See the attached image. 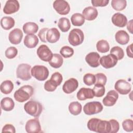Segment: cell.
<instances>
[{"label":"cell","mask_w":133,"mask_h":133,"mask_svg":"<svg viewBox=\"0 0 133 133\" xmlns=\"http://www.w3.org/2000/svg\"><path fill=\"white\" fill-rule=\"evenodd\" d=\"M89 130L98 133H110L111 124L109 121L97 118H92L87 123Z\"/></svg>","instance_id":"6da1fadb"},{"label":"cell","mask_w":133,"mask_h":133,"mask_svg":"<svg viewBox=\"0 0 133 133\" xmlns=\"http://www.w3.org/2000/svg\"><path fill=\"white\" fill-rule=\"evenodd\" d=\"M34 88L30 85H24L16 90L14 95L15 100L19 102H24L33 95Z\"/></svg>","instance_id":"7a4b0ae2"},{"label":"cell","mask_w":133,"mask_h":133,"mask_svg":"<svg viewBox=\"0 0 133 133\" xmlns=\"http://www.w3.org/2000/svg\"><path fill=\"white\" fill-rule=\"evenodd\" d=\"M24 110L28 114L36 117L41 115L43 110V107L39 102L30 100L24 104Z\"/></svg>","instance_id":"3957f363"},{"label":"cell","mask_w":133,"mask_h":133,"mask_svg":"<svg viewBox=\"0 0 133 133\" xmlns=\"http://www.w3.org/2000/svg\"><path fill=\"white\" fill-rule=\"evenodd\" d=\"M31 75L37 80L44 81L47 78L49 75V71L44 65H35L31 69Z\"/></svg>","instance_id":"277c9868"},{"label":"cell","mask_w":133,"mask_h":133,"mask_svg":"<svg viewBox=\"0 0 133 133\" xmlns=\"http://www.w3.org/2000/svg\"><path fill=\"white\" fill-rule=\"evenodd\" d=\"M84 39L83 32L79 29H73L69 33L68 41L69 43L73 46L81 45Z\"/></svg>","instance_id":"5b68a950"},{"label":"cell","mask_w":133,"mask_h":133,"mask_svg":"<svg viewBox=\"0 0 133 133\" xmlns=\"http://www.w3.org/2000/svg\"><path fill=\"white\" fill-rule=\"evenodd\" d=\"M31 66L26 63L20 64L16 70L17 77L23 81H28L31 78Z\"/></svg>","instance_id":"8992f818"},{"label":"cell","mask_w":133,"mask_h":133,"mask_svg":"<svg viewBox=\"0 0 133 133\" xmlns=\"http://www.w3.org/2000/svg\"><path fill=\"white\" fill-rule=\"evenodd\" d=\"M103 110V105L99 101H91L85 104L83 111L86 115H91L101 112Z\"/></svg>","instance_id":"52a82bcc"},{"label":"cell","mask_w":133,"mask_h":133,"mask_svg":"<svg viewBox=\"0 0 133 133\" xmlns=\"http://www.w3.org/2000/svg\"><path fill=\"white\" fill-rule=\"evenodd\" d=\"M53 7L60 15H66L70 11V7L69 3L64 0H56L53 3Z\"/></svg>","instance_id":"ba28073f"},{"label":"cell","mask_w":133,"mask_h":133,"mask_svg":"<svg viewBox=\"0 0 133 133\" xmlns=\"http://www.w3.org/2000/svg\"><path fill=\"white\" fill-rule=\"evenodd\" d=\"M36 52L40 59L45 62H49L53 56V54L49 47L44 44L39 46Z\"/></svg>","instance_id":"9c48e42d"},{"label":"cell","mask_w":133,"mask_h":133,"mask_svg":"<svg viewBox=\"0 0 133 133\" xmlns=\"http://www.w3.org/2000/svg\"><path fill=\"white\" fill-rule=\"evenodd\" d=\"M116 57L112 55L109 54L106 56H102L100 58V64L105 69H110L115 66L117 63Z\"/></svg>","instance_id":"30bf717a"},{"label":"cell","mask_w":133,"mask_h":133,"mask_svg":"<svg viewBox=\"0 0 133 133\" xmlns=\"http://www.w3.org/2000/svg\"><path fill=\"white\" fill-rule=\"evenodd\" d=\"M115 89L121 95H127L131 90V85L124 79L117 81L114 85Z\"/></svg>","instance_id":"8fae6325"},{"label":"cell","mask_w":133,"mask_h":133,"mask_svg":"<svg viewBox=\"0 0 133 133\" xmlns=\"http://www.w3.org/2000/svg\"><path fill=\"white\" fill-rule=\"evenodd\" d=\"M25 129L28 133H38L41 131V126L39 121L37 118L31 119L25 124Z\"/></svg>","instance_id":"7c38bea8"},{"label":"cell","mask_w":133,"mask_h":133,"mask_svg":"<svg viewBox=\"0 0 133 133\" xmlns=\"http://www.w3.org/2000/svg\"><path fill=\"white\" fill-rule=\"evenodd\" d=\"M118 98L117 92L114 90H111L108 92L106 96L103 99V104L107 107H111L114 105Z\"/></svg>","instance_id":"4fadbf2b"},{"label":"cell","mask_w":133,"mask_h":133,"mask_svg":"<svg viewBox=\"0 0 133 133\" xmlns=\"http://www.w3.org/2000/svg\"><path fill=\"white\" fill-rule=\"evenodd\" d=\"M78 86L77 80L74 78H71L64 82L62 86V90L65 94H69L75 91Z\"/></svg>","instance_id":"5bb4252c"},{"label":"cell","mask_w":133,"mask_h":133,"mask_svg":"<svg viewBox=\"0 0 133 133\" xmlns=\"http://www.w3.org/2000/svg\"><path fill=\"white\" fill-rule=\"evenodd\" d=\"M20 8V5L18 1L8 0L6 2L3 8V12L5 14H12L18 11Z\"/></svg>","instance_id":"9a60e30c"},{"label":"cell","mask_w":133,"mask_h":133,"mask_svg":"<svg viewBox=\"0 0 133 133\" xmlns=\"http://www.w3.org/2000/svg\"><path fill=\"white\" fill-rule=\"evenodd\" d=\"M23 37V33L19 28L12 30L9 34L8 39L10 43L14 45H17L20 43Z\"/></svg>","instance_id":"2e32d148"},{"label":"cell","mask_w":133,"mask_h":133,"mask_svg":"<svg viewBox=\"0 0 133 133\" xmlns=\"http://www.w3.org/2000/svg\"><path fill=\"white\" fill-rule=\"evenodd\" d=\"M100 55L97 52H91L85 57L86 62L92 68H97L100 65Z\"/></svg>","instance_id":"e0dca14e"},{"label":"cell","mask_w":133,"mask_h":133,"mask_svg":"<svg viewBox=\"0 0 133 133\" xmlns=\"http://www.w3.org/2000/svg\"><path fill=\"white\" fill-rule=\"evenodd\" d=\"M113 24L118 27L123 28L127 23V19L126 17L119 12L114 14L111 18Z\"/></svg>","instance_id":"ac0fdd59"},{"label":"cell","mask_w":133,"mask_h":133,"mask_svg":"<svg viewBox=\"0 0 133 133\" xmlns=\"http://www.w3.org/2000/svg\"><path fill=\"white\" fill-rule=\"evenodd\" d=\"M77 98L79 100L83 101L87 99H92L95 96L92 89L89 88H82L77 93Z\"/></svg>","instance_id":"d6986e66"},{"label":"cell","mask_w":133,"mask_h":133,"mask_svg":"<svg viewBox=\"0 0 133 133\" xmlns=\"http://www.w3.org/2000/svg\"><path fill=\"white\" fill-rule=\"evenodd\" d=\"M82 13L85 19L88 21L95 20L98 15L97 9L96 8L91 6H88L85 8L83 10Z\"/></svg>","instance_id":"ffe728a7"},{"label":"cell","mask_w":133,"mask_h":133,"mask_svg":"<svg viewBox=\"0 0 133 133\" xmlns=\"http://www.w3.org/2000/svg\"><path fill=\"white\" fill-rule=\"evenodd\" d=\"M60 33L58 30L56 28L48 29L46 33V40L47 42L55 43L60 38Z\"/></svg>","instance_id":"44dd1931"},{"label":"cell","mask_w":133,"mask_h":133,"mask_svg":"<svg viewBox=\"0 0 133 133\" xmlns=\"http://www.w3.org/2000/svg\"><path fill=\"white\" fill-rule=\"evenodd\" d=\"M115 41L119 44L124 45L127 44L129 41L128 34L124 30H119L115 34Z\"/></svg>","instance_id":"7402d4cb"},{"label":"cell","mask_w":133,"mask_h":133,"mask_svg":"<svg viewBox=\"0 0 133 133\" xmlns=\"http://www.w3.org/2000/svg\"><path fill=\"white\" fill-rule=\"evenodd\" d=\"M24 45L29 48L35 47L38 43V38L35 34L26 35L23 41Z\"/></svg>","instance_id":"603a6c76"},{"label":"cell","mask_w":133,"mask_h":133,"mask_svg":"<svg viewBox=\"0 0 133 133\" xmlns=\"http://www.w3.org/2000/svg\"><path fill=\"white\" fill-rule=\"evenodd\" d=\"M38 30V25L33 22H28L23 25V31L25 34L28 35L34 34Z\"/></svg>","instance_id":"cb8c5ba5"},{"label":"cell","mask_w":133,"mask_h":133,"mask_svg":"<svg viewBox=\"0 0 133 133\" xmlns=\"http://www.w3.org/2000/svg\"><path fill=\"white\" fill-rule=\"evenodd\" d=\"M1 107L5 111H10L14 108L15 102L11 98L5 97L1 101Z\"/></svg>","instance_id":"d4e9b609"},{"label":"cell","mask_w":133,"mask_h":133,"mask_svg":"<svg viewBox=\"0 0 133 133\" xmlns=\"http://www.w3.org/2000/svg\"><path fill=\"white\" fill-rule=\"evenodd\" d=\"M15 23V20L11 17L5 16L1 20V25L5 30H9L14 26Z\"/></svg>","instance_id":"484cf974"},{"label":"cell","mask_w":133,"mask_h":133,"mask_svg":"<svg viewBox=\"0 0 133 133\" xmlns=\"http://www.w3.org/2000/svg\"><path fill=\"white\" fill-rule=\"evenodd\" d=\"M63 62V59L60 54H54L51 59L49 61V64L51 67L57 69L62 66Z\"/></svg>","instance_id":"4316f807"},{"label":"cell","mask_w":133,"mask_h":133,"mask_svg":"<svg viewBox=\"0 0 133 133\" xmlns=\"http://www.w3.org/2000/svg\"><path fill=\"white\" fill-rule=\"evenodd\" d=\"M1 92L5 95L9 94L14 89V84L10 80H6L3 82L0 86Z\"/></svg>","instance_id":"83f0119b"},{"label":"cell","mask_w":133,"mask_h":133,"mask_svg":"<svg viewBox=\"0 0 133 133\" xmlns=\"http://www.w3.org/2000/svg\"><path fill=\"white\" fill-rule=\"evenodd\" d=\"M72 24L74 26H82L85 23V18L80 13H75L71 17Z\"/></svg>","instance_id":"f1b7e54d"},{"label":"cell","mask_w":133,"mask_h":133,"mask_svg":"<svg viewBox=\"0 0 133 133\" xmlns=\"http://www.w3.org/2000/svg\"><path fill=\"white\" fill-rule=\"evenodd\" d=\"M58 26L59 29L62 32H68L71 28L70 20H69V19L65 17L61 18L58 21Z\"/></svg>","instance_id":"f546056e"},{"label":"cell","mask_w":133,"mask_h":133,"mask_svg":"<svg viewBox=\"0 0 133 133\" xmlns=\"http://www.w3.org/2000/svg\"><path fill=\"white\" fill-rule=\"evenodd\" d=\"M82 107L78 101H73L70 103L69 105V110L71 114L73 115L79 114L82 111Z\"/></svg>","instance_id":"4dcf8cb0"},{"label":"cell","mask_w":133,"mask_h":133,"mask_svg":"<svg viewBox=\"0 0 133 133\" xmlns=\"http://www.w3.org/2000/svg\"><path fill=\"white\" fill-rule=\"evenodd\" d=\"M97 50L101 53H105L109 51L110 46L109 43L104 39L99 41L96 44Z\"/></svg>","instance_id":"1f68e13d"},{"label":"cell","mask_w":133,"mask_h":133,"mask_svg":"<svg viewBox=\"0 0 133 133\" xmlns=\"http://www.w3.org/2000/svg\"><path fill=\"white\" fill-rule=\"evenodd\" d=\"M127 5V2L125 0H112L111 6L112 8L117 11L124 10Z\"/></svg>","instance_id":"d6a6232c"},{"label":"cell","mask_w":133,"mask_h":133,"mask_svg":"<svg viewBox=\"0 0 133 133\" xmlns=\"http://www.w3.org/2000/svg\"><path fill=\"white\" fill-rule=\"evenodd\" d=\"M110 54L114 55L117 60H121L124 58V52L122 48L119 46H114L110 50Z\"/></svg>","instance_id":"836d02e7"},{"label":"cell","mask_w":133,"mask_h":133,"mask_svg":"<svg viewBox=\"0 0 133 133\" xmlns=\"http://www.w3.org/2000/svg\"><path fill=\"white\" fill-rule=\"evenodd\" d=\"M60 53L63 57L68 58L72 57L73 55L74 50L71 47L64 46L61 48L60 50Z\"/></svg>","instance_id":"e575fe53"},{"label":"cell","mask_w":133,"mask_h":133,"mask_svg":"<svg viewBox=\"0 0 133 133\" xmlns=\"http://www.w3.org/2000/svg\"><path fill=\"white\" fill-rule=\"evenodd\" d=\"M49 80L56 86H58L61 84L63 80V77L61 73L56 72L52 74Z\"/></svg>","instance_id":"d590c367"},{"label":"cell","mask_w":133,"mask_h":133,"mask_svg":"<svg viewBox=\"0 0 133 133\" xmlns=\"http://www.w3.org/2000/svg\"><path fill=\"white\" fill-rule=\"evenodd\" d=\"M94 96L97 97H102L105 93V87L103 85L95 84V86L92 89Z\"/></svg>","instance_id":"8d00e7d4"},{"label":"cell","mask_w":133,"mask_h":133,"mask_svg":"<svg viewBox=\"0 0 133 133\" xmlns=\"http://www.w3.org/2000/svg\"><path fill=\"white\" fill-rule=\"evenodd\" d=\"M95 75V84L104 86L107 81V77L105 75L102 73H98Z\"/></svg>","instance_id":"74e56055"},{"label":"cell","mask_w":133,"mask_h":133,"mask_svg":"<svg viewBox=\"0 0 133 133\" xmlns=\"http://www.w3.org/2000/svg\"><path fill=\"white\" fill-rule=\"evenodd\" d=\"M83 82L87 86H91L95 84V75L91 73H87L85 74L83 77Z\"/></svg>","instance_id":"f35d334b"},{"label":"cell","mask_w":133,"mask_h":133,"mask_svg":"<svg viewBox=\"0 0 133 133\" xmlns=\"http://www.w3.org/2000/svg\"><path fill=\"white\" fill-rule=\"evenodd\" d=\"M18 54V50L15 47H9L5 51V56L9 59L14 58Z\"/></svg>","instance_id":"ab89813d"},{"label":"cell","mask_w":133,"mask_h":133,"mask_svg":"<svg viewBox=\"0 0 133 133\" xmlns=\"http://www.w3.org/2000/svg\"><path fill=\"white\" fill-rule=\"evenodd\" d=\"M122 126L124 130L127 132H131L133 130V122L131 119H126L122 123Z\"/></svg>","instance_id":"60d3db41"},{"label":"cell","mask_w":133,"mask_h":133,"mask_svg":"<svg viewBox=\"0 0 133 133\" xmlns=\"http://www.w3.org/2000/svg\"><path fill=\"white\" fill-rule=\"evenodd\" d=\"M111 124V131L110 133H116L118 132L119 129V123L115 119H111L109 121Z\"/></svg>","instance_id":"b9f144b4"},{"label":"cell","mask_w":133,"mask_h":133,"mask_svg":"<svg viewBox=\"0 0 133 133\" xmlns=\"http://www.w3.org/2000/svg\"><path fill=\"white\" fill-rule=\"evenodd\" d=\"M91 4L94 7H104L106 6L109 2V0H92Z\"/></svg>","instance_id":"7bdbcfd3"},{"label":"cell","mask_w":133,"mask_h":133,"mask_svg":"<svg viewBox=\"0 0 133 133\" xmlns=\"http://www.w3.org/2000/svg\"><path fill=\"white\" fill-rule=\"evenodd\" d=\"M57 87V86L54 84L50 80L47 81L44 84L45 90L49 92H52L55 91Z\"/></svg>","instance_id":"ee69618b"},{"label":"cell","mask_w":133,"mask_h":133,"mask_svg":"<svg viewBox=\"0 0 133 133\" xmlns=\"http://www.w3.org/2000/svg\"><path fill=\"white\" fill-rule=\"evenodd\" d=\"M49 29L47 28H44L41 29L39 32L38 33V36L39 37L41 41L43 42L46 43L47 40H46V33Z\"/></svg>","instance_id":"f6af8a7d"},{"label":"cell","mask_w":133,"mask_h":133,"mask_svg":"<svg viewBox=\"0 0 133 133\" xmlns=\"http://www.w3.org/2000/svg\"><path fill=\"white\" fill-rule=\"evenodd\" d=\"M10 132L12 133H15L16 132V129L15 127L9 124H6L3 128L2 132Z\"/></svg>","instance_id":"bcb514c9"},{"label":"cell","mask_w":133,"mask_h":133,"mask_svg":"<svg viewBox=\"0 0 133 133\" xmlns=\"http://www.w3.org/2000/svg\"><path fill=\"white\" fill-rule=\"evenodd\" d=\"M132 44H130V45L128 46L126 48V52L127 56L132 58Z\"/></svg>","instance_id":"7dc6e473"},{"label":"cell","mask_w":133,"mask_h":133,"mask_svg":"<svg viewBox=\"0 0 133 133\" xmlns=\"http://www.w3.org/2000/svg\"><path fill=\"white\" fill-rule=\"evenodd\" d=\"M132 20H130L126 24L127 29L131 34H132Z\"/></svg>","instance_id":"c3c4849f"}]
</instances>
